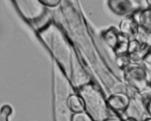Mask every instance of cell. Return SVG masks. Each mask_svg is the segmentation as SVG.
<instances>
[{
    "label": "cell",
    "mask_w": 151,
    "mask_h": 121,
    "mask_svg": "<svg viewBox=\"0 0 151 121\" xmlns=\"http://www.w3.org/2000/svg\"><path fill=\"white\" fill-rule=\"evenodd\" d=\"M124 77L128 85L136 92L144 93L151 89L149 86L146 68L139 64H130L124 71Z\"/></svg>",
    "instance_id": "obj_1"
},
{
    "label": "cell",
    "mask_w": 151,
    "mask_h": 121,
    "mask_svg": "<svg viewBox=\"0 0 151 121\" xmlns=\"http://www.w3.org/2000/svg\"><path fill=\"white\" fill-rule=\"evenodd\" d=\"M105 43L113 49L117 55L127 54L130 40L115 27H110L102 34Z\"/></svg>",
    "instance_id": "obj_2"
},
{
    "label": "cell",
    "mask_w": 151,
    "mask_h": 121,
    "mask_svg": "<svg viewBox=\"0 0 151 121\" xmlns=\"http://www.w3.org/2000/svg\"><path fill=\"white\" fill-rule=\"evenodd\" d=\"M140 27L135 17L128 15L121 21L119 24V31L130 40H135L139 33Z\"/></svg>",
    "instance_id": "obj_3"
},
{
    "label": "cell",
    "mask_w": 151,
    "mask_h": 121,
    "mask_svg": "<svg viewBox=\"0 0 151 121\" xmlns=\"http://www.w3.org/2000/svg\"><path fill=\"white\" fill-rule=\"evenodd\" d=\"M109 108L115 112H124L130 104V98L124 92H116L109 96L106 100Z\"/></svg>",
    "instance_id": "obj_4"
},
{
    "label": "cell",
    "mask_w": 151,
    "mask_h": 121,
    "mask_svg": "<svg viewBox=\"0 0 151 121\" xmlns=\"http://www.w3.org/2000/svg\"><path fill=\"white\" fill-rule=\"evenodd\" d=\"M149 48L150 46L135 39L130 40L127 54L132 62L138 63L140 61H143Z\"/></svg>",
    "instance_id": "obj_5"
},
{
    "label": "cell",
    "mask_w": 151,
    "mask_h": 121,
    "mask_svg": "<svg viewBox=\"0 0 151 121\" xmlns=\"http://www.w3.org/2000/svg\"><path fill=\"white\" fill-rule=\"evenodd\" d=\"M108 6L110 10L117 15L128 14L132 9V2L126 0H113L109 1Z\"/></svg>",
    "instance_id": "obj_6"
},
{
    "label": "cell",
    "mask_w": 151,
    "mask_h": 121,
    "mask_svg": "<svg viewBox=\"0 0 151 121\" xmlns=\"http://www.w3.org/2000/svg\"><path fill=\"white\" fill-rule=\"evenodd\" d=\"M67 107L73 114L86 111V104L83 98L77 95H71L67 99Z\"/></svg>",
    "instance_id": "obj_7"
},
{
    "label": "cell",
    "mask_w": 151,
    "mask_h": 121,
    "mask_svg": "<svg viewBox=\"0 0 151 121\" xmlns=\"http://www.w3.org/2000/svg\"><path fill=\"white\" fill-rule=\"evenodd\" d=\"M136 20L141 29L151 31V8L141 11Z\"/></svg>",
    "instance_id": "obj_8"
},
{
    "label": "cell",
    "mask_w": 151,
    "mask_h": 121,
    "mask_svg": "<svg viewBox=\"0 0 151 121\" xmlns=\"http://www.w3.org/2000/svg\"><path fill=\"white\" fill-rule=\"evenodd\" d=\"M116 65L118 66L119 68L125 71L130 65L132 61H131L130 58L128 55V54H124V55H120L116 56Z\"/></svg>",
    "instance_id": "obj_9"
},
{
    "label": "cell",
    "mask_w": 151,
    "mask_h": 121,
    "mask_svg": "<svg viewBox=\"0 0 151 121\" xmlns=\"http://www.w3.org/2000/svg\"><path fill=\"white\" fill-rule=\"evenodd\" d=\"M12 113V108L9 104H5L0 109V121H9V117Z\"/></svg>",
    "instance_id": "obj_10"
},
{
    "label": "cell",
    "mask_w": 151,
    "mask_h": 121,
    "mask_svg": "<svg viewBox=\"0 0 151 121\" xmlns=\"http://www.w3.org/2000/svg\"><path fill=\"white\" fill-rule=\"evenodd\" d=\"M71 121H94L91 117L86 111L79 114H74Z\"/></svg>",
    "instance_id": "obj_11"
},
{
    "label": "cell",
    "mask_w": 151,
    "mask_h": 121,
    "mask_svg": "<svg viewBox=\"0 0 151 121\" xmlns=\"http://www.w3.org/2000/svg\"><path fill=\"white\" fill-rule=\"evenodd\" d=\"M42 5H46L48 7H51V8H54L56 7L60 3V1L59 0H40V1Z\"/></svg>",
    "instance_id": "obj_12"
},
{
    "label": "cell",
    "mask_w": 151,
    "mask_h": 121,
    "mask_svg": "<svg viewBox=\"0 0 151 121\" xmlns=\"http://www.w3.org/2000/svg\"><path fill=\"white\" fill-rule=\"evenodd\" d=\"M143 61L145 63L146 65L151 67V47H150L149 50H148L147 53V55L144 57Z\"/></svg>",
    "instance_id": "obj_13"
},
{
    "label": "cell",
    "mask_w": 151,
    "mask_h": 121,
    "mask_svg": "<svg viewBox=\"0 0 151 121\" xmlns=\"http://www.w3.org/2000/svg\"><path fill=\"white\" fill-rule=\"evenodd\" d=\"M104 121H124L121 117L118 116H113V117H109L106 119H105Z\"/></svg>",
    "instance_id": "obj_14"
},
{
    "label": "cell",
    "mask_w": 151,
    "mask_h": 121,
    "mask_svg": "<svg viewBox=\"0 0 151 121\" xmlns=\"http://www.w3.org/2000/svg\"><path fill=\"white\" fill-rule=\"evenodd\" d=\"M124 121H137V120L134 117H129V118H127L126 120H125Z\"/></svg>",
    "instance_id": "obj_15"
},
{
    "label": "cell",
    "mask_w": 151,
    "mask_h": 121,
    "mask_svg": "<svg viewBox=\"0 0 151 121\" xmlns=\"http://www.w3.org/2000/svg\"><path fill=\"white\" fill-rule=\"evenodd\" d=\"M148 83H149V86H150V88L151 89V78L149 80V82H148Z\"/></svg>",
    "instance_id": "obj_16"
},
{
    "label": "cell",
    "mask_w": 151,
    "mask_h": 121,
    "mask_svg": "<svg viewBox=\"0 0 151 121\" xmlns=\"http://www.w3.org/2000/svg\"><path fill=\"white\" fill-rule=\"evenodd\" d=\"M144 121H151V117L150 118H147V119H146Z\"/></svg>",
    "instance_id": "obj_17"
}]
</instances>
